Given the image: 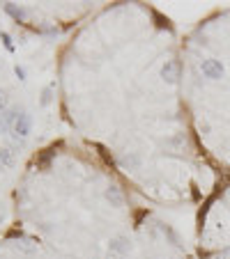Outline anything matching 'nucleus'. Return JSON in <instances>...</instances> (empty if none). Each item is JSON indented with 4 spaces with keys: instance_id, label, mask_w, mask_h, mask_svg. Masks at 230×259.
Listing matches in <instances>:
<instances>
[{
    "instance_id": "nucleus-1",
    "label": "nucleus",
    "mask_w": 230,
    "mask_h": 259,
    "mask_svg": "<svg viewBox=\"0 0 230 259\" xmlns=\"http://www.w3.org/2000/svg\"><path fill=\"white\" fill-rule=\"evenodd\" d=\"M12 133H14V138H26V135L30 133V117H28L26 113H19L17 122L12 126Z\"/></svg>"
},
{
    "instance_id": "nucleus-6",
    "label": "nucleus",
    "mask_w": 230,
    "mask_h": 259,
    "mask_svg": "<svg viewBox=\"0 0 230 259\" xmlns=\"http://www.w3.org/2000/svg\"><path fill=\"white\" fill-rule=\"evenodd\" d=\"M7 106H10V97H7V94L0 90V113H5Z\"/></svg>"
},
{
    "instance_id": "nucleus-3",
    "label": "nucleus",
    "mask_w": 230,
    "mask_h": 259,
    "mask_svg": "<svg viewBox=\"0 0 230 259\" xmlns=\"http://www.w3.org/2000/svg\"><path fill=\"white\" fill-rule=\"evenodd\" d=\"M17 117H19V110H5V113H0V133H5L7 129H12L14 122H17Z\"/></svg>"
},
{
    "instance_id": "nucleus-2",
    "label": "nucleus",
    "mask_w": 230,
    "mask_h": 259,
    "mask_svg": "<svg viewBox=\"0 0 230 259\" xmlns=\"http://www.w3.org/2000/svg\"><path fill=\"white\" fill-rule=\"evenodd\" d=\"M200 69H203V74L207 76V78H219V76L223 74V67H221L216 60H203Z\"/></svg>"
},
{
    "instance_id": "nucleus-4",
    "label": "nucleus",
    "mask_w": 230,
    "mask_h": 259,
    "mask_svg": "<svg viewBox=\"0 0 230 259\" xmlns=\"http://www.w3.org/2000/svg\"><path fill=\"white\" fill-rule=\"evenodd\" d=\"M161 74H164V78L168 83H175L177 78H180V67H177V62H173V60H170V62H166V65H164Z\"/></svg>"
},
{
    "instance_id": "nucleus-5",
    "label": "nucleus",
    "mask_w": 230,
    "mask_h": 259,
    "mask_svg": "<svg viewBox=\"0 0 230 259\" xmlns=\"http://www.w3.org/2000/svg\"><path fill=\"white\" fill-rule=\"evenodd\" d=\"M0 165H5V167L14 165V154L10 149H0Z\"/></svg>"
},
{
    "instance_id": "nucleus-7",
    "label": "nucleus",
    "mask_w": 230,
    "mask_h": 259,
    "mask_svg": "<svg viewBox=\"0 0 230 259\" xmlns=\"http://www.w3.org/2000/svg\"><path fill=\"white\" fill-rule=\"evenodd\" d=\"M219 259H230V248H225V250H221V254H219Z\"/></svg>"
}]
</instances>
